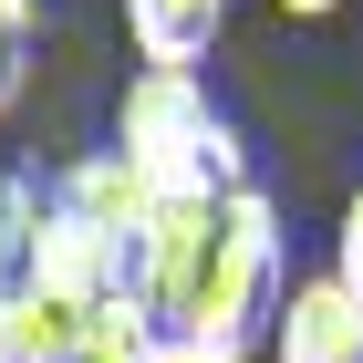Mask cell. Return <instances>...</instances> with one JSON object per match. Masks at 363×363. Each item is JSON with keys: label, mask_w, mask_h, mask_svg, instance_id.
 Instances as JSON below:
<instances>
[{"label": "cell", "mask_w": 363, "mask_h": 363, "mask_svg": "<svg viewBox=\"0 0 363 363\" xmlns=\"http://www.w3.org/2000/svg\"><path fill=\"white\" fill-rule=\"evenodd\" d=\"M125 301L145 311L156 363H250L280 322V208L259 187L156 208Z\"/></svg>", "instance_id": "1"}, {"label": "cell", "mask_w": 363, "mask_h": 363, "mask_svg": "<svg viewBox=\"0 0 363 363\" xmlns=\"http://www.w3.org/2000/svg\"><path fill=\"white\" fill-rule=\"evenodd\" d=\"M114 156L145 177L156 208L177 197H239L250 187V145L228 125V104L197 73H135L125 104H114Z\"/></svg>", "instance_id": "2"}, {"label": "cell", "mask_w": 363, "mask_h": 363, "mask_svg": "<svg viewBox=\"0 0 363 363\" xmlns=\"http://www.w3.org/2000/svg\"><path fill=\"white\" fill-rule=\"evenodd\" d=\"M42 208H52V218L114 270V291H135V259H145V228H156V197H145V177L125 167L114 145L73 156V167L52 177V197H42Z\"/></svg>", "instance_id": "3"}, {"label": "cell", "mask_w": 363, "mask_h": 363, "mask_svg": "<svg viewBox=\"0 0 363 363\" xmlns=\"http://www.w3.org/2000/svg\"><path fill=\"white\" fill-rule=\"evenodd\" d=\"M270 353L280 363H363V301L333 270L291 280V291H280V322H270Z\"/></svg>", "instance_id": "4"}, {"label": "cell", "mask_w": 363, "mask_h": 363, "mask_svg": "<svg viewBox=\"0 0 363 363\" xmlns=\"http://www.w3.org/2000/svg\"><path fill=\"white\" fill-rule=\"evenodd\" d=\"M125 31L145 73H197L208 42L228 31V0H125Z\"/></svg>", "instance_id": "5"}, {"label": "cell", "mask_w": 363, "mask_h": 363, "mask_svg": "<svg viewBox=\"0 0 363 363\" xmlns=\"http://www.w3.org/2000/svg\"><path fill=\"white\" fill-rule=\"evenodd\" d=\"M31 250H42V187L0 177V311L31 291Z\"/></svg>", "instance_id": "6"}, {"label": "cell", "mask_w": 363, "mask_h": 363, "mask_svg": "<svg viewBox=\"0 0 363 363\" xmlns=\"http://www.w3.org/2000/svg\"><path fill=\"white\" fill-rule=\"evenodd\" d=\"M73 363H156V342H145V311L114 291L104 311L84 322V342H73Z\"/></svg>", "instance_id": "7"}, {"label": "cell", "mask_w": 363, "mask_h": 363, "mask_svg": "<svg viewBox=\"0 0 363 363\" xmlns=\"http://www.w3.org/2000/svg\"><path fill=\"white\" fill-rule=\"evenodd\" d=\"M31 42H42V0H0V114L31 84Z\"/></svg>", "instance_id": "8"}, {"label": "cell", "mask_w": 363, "mask_h": 363, "mask_svg": "<svg viewBox=\"0 0 363 363\" xmlns=\"http://www.w3.org/2000/svg\"><path fill=\"white\" fill-rule=\"evenodd\" d=\"M333 280H342V291L363 301V187L342 197V228H333Z\"/></svg>", "instance_id": "9"}, {"label": "cell", "mask_w": 363, "mask_h": 363, "mask_svg": "<svg viewBox=\"0 0 363 363\" xmlns=\"http://www.w3.org/2000/svg\"><path fill=\"white\" fill-rule=\"evenodd\" d=\"M280 11H291V21H322V11H342V0H280Z\"/></svg>", "instance_id": "10"}]
</instances>
